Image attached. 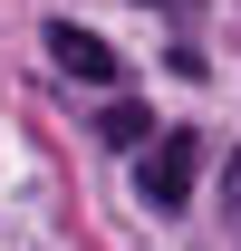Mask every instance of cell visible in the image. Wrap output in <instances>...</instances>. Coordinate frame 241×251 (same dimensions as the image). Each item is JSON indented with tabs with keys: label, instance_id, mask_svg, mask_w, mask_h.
I'll use <instances>...</instances> for the list:
<instances>
[{
	"label": "cell",
	"instance_id": "7a4b0ae2",
	"mask_svg": "<svg viewBox=\"0 0 241 251\" xmlns=\"http://www.w3.org/2000/svg\"><path fill=\"white\" fill-rule=\"evenodd\" d=\"M48 58H58L68 77H87V87H116V49L96 29H77V20H48Z\"/></svg>",
	"mask_w": 241,
	"mask_h": 251
},
{
	"label": "cell",
	"instance_id": "3957f363",
	"mask_svg": "<svg viewBox=\"0 0 241 251\" xmlns=\"http://www.w3.org/2000/svg\"><path fill=\"white\" fill-rule=\"evenodd\" d=\"M96 135H106V145H145L154 116H145V106H106V126H96Z\"/></svg>",
	"mask_w": 241,
	"mask_h": 251
},
{
	"label": "cell",
	"instance_id": "6da1fadb",
	"mask_svg": "<svg viewBox=\"0 0 241 251\" xmlns=\"http://www.w3.org/2000/svg\"><path fill=\"white\" fill-rule=\"evenodd\" d=\"M193 174H203V135H193V126H164L135 184H145V203H154V213H183V203H193Z\"/></svg>",
	"mask_w": 241,
	"mask_h": 251
}]
</instances>
